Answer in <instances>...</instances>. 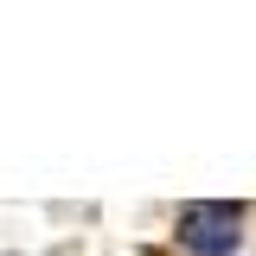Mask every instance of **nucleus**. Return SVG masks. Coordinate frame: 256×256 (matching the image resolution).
Returning <instances> with one entry per match:
<instances>
[{"label":"nucleus","mask_w":256,"mask_h":256,"mask_svg":"<svg viewBox=\"0 0 256 256\" xmlns=\"http://www.w3.org/2000/svg\"><path fill=\"white\" fill-rule=\"evenodd\" d=\"M237 224H244V205H230V198H192V205H180L173 237H180V250H192V256H230L237 237H244Z\"/></svg>","instance_id":"nucleus-1"}]
</instances>
